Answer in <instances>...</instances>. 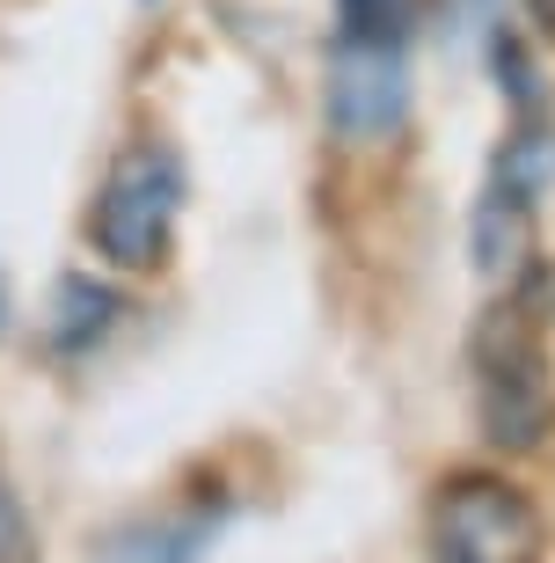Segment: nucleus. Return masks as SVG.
Returning <instances> with one entry per match:
<instances>
[{"label":"nucleus","instance_id":"obj_10","mask_svg":"<svg viewBox=\"0 0 555 563\" xmlns=\"http://www.w3.org/2000/svg\"><path fill=\"white\" fill-rule=\"evenodd\" d=\"M0 336H8V292H0Z\"/></svg>","mask_w":555,"mask_h":563},{"label":"nucleus","instance_id":"obj_2","mask_svg":"<svg viewBox=\"0 0 555 563\" xmlns=\"http://www.w3.org/2000/svg\"><path fill=\"white\" fill-rule=\"evenodd\" d=\"M475 396H482V432L497 446H534L548 424V358L526 322V308H490L475 336Z\"/></svg>","mask_w":555,"mask_h":563},{"label":"nucleus","instance_id":"obj_4","mask_svg":"<svg viewBox=\"0 0 555 563\" xmlns=\"http://www.w3.org/2000/svg\"><path fill=\"white\" fill-rule=\"evenodd\" d=\"M322 118L351 146H373L388 132H402V118H410V59H402V44L336 37L330 81H322Z\"/></svg>","mask_w":555,"mask_h":563},{"label":"nucleus","instance_id":"obj_5","mask_svg":"<svg viewBox=\"0 0 555 563\" xmlns=\"http://www.w3.org/2000/svg\"><path fill=\"white\" fill-rule=\"evenodd\" d=\"M118 314H124V292H110V286H96V278H59L52 286V308H44V344L59 358H81V352H96L110 330H118Z\"/></svg>","mask_w":555,"mask_h":563},{"label":"nucleus","instance_id":"obj_6","mask_svg":"<svg viewBox=\"0 0 555 563\" xmlns=\"http://www.w3.org/2000/svg\"><path fill=\"white\" fill-rule=\"evenodd\" d=\"M206 542H212L206 512H190V520H132L96 549V563H198Z\"/></svg>","mask_w":555,"mask_h":563},{"label":"nucleus","instance_id":"obj_9","mask_svg":"<svg viewBox=\"0 0 555 563\" xmlns=\"http://www.w3.org/2000/svg\"><path fill=\"white\" fill-rule=\"evenodd\" d=\"M37 556V542H30V512H22V498L0 483V563H30Z\"/></svg>","mask_w":555,"mask_h":563},{"label":"nucleus","instance_id":"obj_1","mask_svg":"<svg viewBox=\"0 0 555 563\" xmlns=\"http://www.w3.org/2000/svg\"><path fill=\"white\" fill-rule=\"evenodd\" d=\"M176 220H184V162L162 140H132L110 162L96 212H88L96 256H110L118 272H154V264H168Z\"/></svg>","mask_w":555,"mask_h":563},{"label":"nucleus","instance_id":"obj_3","mask_svg":"<svg viewBox=\"0 0 555 563\" xmlns=\"http://www.w3.org/2000/svg\"><path fill=\"white\" fill-rule=\"evenodd\" d=\"M439 563H541V520L504 476H453L432 505Z\"/></svg>","mask_w":555,"mask_h":563},{"label":"nucleus","instance_id":"obj_7","mask_svg":"<svg viewBox=\"0 0 555 563\" xmlns=\"http://www.w3.org/2000/svg\"><path fill=\"white\" fill-rule=\"evenodd\" d=\"M548 184H555V132L526 125L519 140H504V154H497V176H490V190H504V198H526V206H534V198H541Z\"/></svg>","mask_w":555,"mask_h":563},{"label":"nucleus","instance_id":"obj_8","mask_svg":"<svg viewBox=\"0 0 555 563\" xmlns=\"http://www.w3.org/2000/svg\"><path fill=\"white\" fill-rule=\"evenodd\" d=\"M417 0H336V37H366V44H410Z\"/></svg>","mask_w":555,"mask_h":563}]
</instances>
